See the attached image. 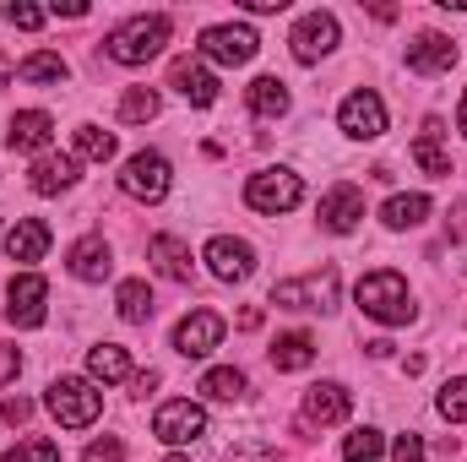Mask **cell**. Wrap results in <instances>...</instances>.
Masks as SVG:
<instances>
[{"mask_svg": "<svg viewBox=\"0 0 467 462\" xmlns=\"http://www.w3.org/2000/svg\"><path fill=\"white\" fill-rule=\"evenodd\" d=\"M353 305H358L369 321H380V327H408V321H413L408 278H402V272H391V267L364 272V278H358V289H353Z\"/></svg>", "mask_w": 467, "mask_h": 462, "instance_id": "obj_1", "label": "cell"}, {"mask_svg": "<svg viewBox=\"0 0 467 462\" xmlns=\"http://www.w3.org/2000/svg\"><path fill=\"white\" fill-rule=\"evenodd\" d=\"M169 33H174V22L169 16H130V22H119L115 33L104 38V49H109V60L119 66H147L152 55H163V44H169Z\"/></svg>", "mask_w": 467, "mask_h": 462, "instance_id": "obj_2", "label": "cell"}, {"mask_svg": "<svg viewBox=\"0 0 467 462\" xmlns=\"http://www.w3.org/2000/svg\"><path fill=\"white\" fill-rule=\"evenodd\" d=\"M44 408H49L66 430H88V425L104 414V392H99L93 381H82V375H60V381H49Z\"/></svg>", "mask_w": 467, "mask_h": 462, "instance_id": "obj_3", "label": "cell"}, {"mask_svg": "<svg viewBox=\"0 0 467 462\" xmlns=\"http://www.w3.org/2000/svg\"><path fill=\"white\" fill-rule=\"evenodd\" d=\"M337 289H343L337 267H321V272L272 283V305H277V310H321V316H327V310H337Z\"/></svg>", "mask_w": 467, "mask_h": 462, "instance_id": "obj_4", "label": "cell"}, {"mask_svg": "<svg viewBox=\"0 0 467 462\" xmlns=\"http://www.w3.org/2000/svg\"><path fill=\"white\" fill-rule=\"evenodd\" d=\"M169 185H174V169H169V158H163V152H152V147L130 152V158H125V169H119V191H125L130 202H163V196H169Z\"/></svg>", "mask_w": 467, "mask_h": 462, "instance_id": "obj_5", "label": "cell"}, {"mask_svg": "<svg viewBox=\"0 0 467 462\" xmlns=\"http://www.w3.org/2000/svg\"><path fill=\"white\" fill-rule=\"evenodd\" d=\"M244 202H250L255 213H266V218H277V213H294V207L305 202V180H299L294 169H261V174H250V185H244Z\"/></svg>", "mask_w": 467, "mask_h": 462, "instance_id": "obj_6", "label": "cell"}, {"mask_svg": "<svg viewBox=\"0 0 467 462\" xmlns=\"http://www.w3.org/2000/svg\"><path fill=\"white\" fill-rule=\"evenodd\" d=\"M202 60H213V66H250L255 60V49H261V38H255V27H244V22H213V27H202Z\"/></svg>", "mask_w": 467, "mask_h": 462, "instance_id": "obj_7", "label": "cell"}, {"mask_svg": "<svg viewBox=\"0 0 467 462\" xmlns=\"http://www.w3.org/2000/svg\"><path fill=\"white\" fill-rule=\"evenodd\" d=\"M337 38H343V27H337L332 11H305L294 22V33H288V49H294L299 66H316V60H327L337 49Z\"/></svg>", "mask_w": 467, "mask_h": 462, "instance_id": "obj_8", "label": "cell"}, {"mask_svg": "<svg viewBox=\"0 0 467 462\" xmlns=\"http://www.w3.org/2000/svg\"><path fill=\"white\" fill-rule=\"evenodd\" d=\"M152 436H158L163 446H191V441L207 436V408L191 403V397H169V403L152 414Z\"/></svg>", "mask_w": 467, "mask_h": 462, "instance_id": "obj_9", "label": "cell"}, {"mask_svg": "<svg viewBox=\"0 0 467 462\" xmlns=\"http://www.w3.org/2000/svg\"><path fill=\"white\" fill-rule=\"evenodd\" d=\"M5 316H11V327H44V316H49V283L38 272H16L11 294H5Z\"/></svg>", "mask_w": 467, "mask_h": 462, "instance_id": "obj_10", "label": "cell"}, {"mask_svg": "<svg viewBox=\"0 0 467 462\" xmlns=\"http://www.w3.org/2000/svg\"><path fill=\"white\" fill-rule=\"evenodd\" d=\"M202 261H207V272H213L218 283H244V278L255 272V250H250L244 239H234V234H218V239H207Z\"/></svg>", "mask_w": 467, "mask_h": 462, "instance_id": "obj_11", "label": "cell"}, {"mask_svg": "<svg viewBox=\"0 0 467 462\" xmlns=\"http://www.w3.org/2000/svg\"><path fill=\"white\" fill-rule=\"evenodd\" d=\"M337 125L348 131L353 142H375V136H386V104H380V93H369V88L348 93L343 110H337Z\"/></svg>", "mask_w": 467, "mask_h": 462, "instance_id": "obj_12", "label": "cell"}, {"mask_svg": "<svg viewBox=\"0 0 467 462\" xmlns=\"http://www.w3.org/2000/svg\"><path fill=\"white\" fill-rule=\"evenodd\" d=\"M223 332H229V321H223L218 310H191V316L174 327V348H180L185 359H207L213 348L223 343Z\"/></svg>", "mask_w": 467, "mask_h": 462, "instance_id": "obj_13", "label": "cell"}, {"mask_svg": "<svg viewBox=\"0 0 467 462\" xmlns=\"http://www.w3.org/2000/svg\"><path fill=\"white\" fill-rule=\"evenodd\" d=\"M169 88L185 99V104H196V110H213L218 104V77H213V66L207 60H174L169 66Z\"/></svg>", "mask_w": 467, "mask_h": 462, "instance_id": "obj_14", "label": "cell"}, {"mask_svg": "<svg viewBox=\"0 0 467 462\" xmlns=\"http://www.w3.org/2000/svg\"><path fill=\"white\" fill-rule=\"evenodd\" d=\"M66 267H71V278H82V283H104V278L115 272V250H109L104 234H82V239L66 250Z\"/></svg>", "mask_w": 467, "mask_h": 462, "instance_id": "obj_15", "label": "cell"}, {"mask_svg": "<svg viewBox=\"0 0 467 462\" xmlns=\"http://www.w3.org/2000/svg\"><path fill=\"white\" fill-rule=\"evenodd\" d=\"M353 408L348 386L343 381H321V386H310L305 392V425H316V430H332V425H343Z\"/></svg>", "mask_w": 467, "mask_h": 462, "instance_id": "obj_16", "label": "cell"}, {"mask_svg": "<svg viewBox=\"0 0 467 462\" xmlns=\"http://www.w3.org/2000/svg\"><path fill=\"white\" fill-rule=\"evenodd\" d=\"M364 218V191L358 185H332L321 196V229L327 234H353Z\"/></svg>", "mask_w": 467, "mask_h": 462, "instance_id": "obj_17", "label": "cell"}, {"mask_svg": "<svg viewBox=\"0 0 467 462\" xmlns=\"http://www.w3.org/2000/svg\"><path fill=\"white\" fill-rule=\"evenodd\" d=\"M451 66H457V44H451L446 33H419V38L408 44V71L441 77V71H451Z\"/></svg>", "mask_w": 467, "mask_h": 462, "instance_id": "obj_18", "label": "cell"}, {"mask_svg": "<svg viewBox=\"0 0 467 462\" xmlns=\"http://www.w3.org/2000/svg\"><path fill=\"white\" fill-rule=\"evenodd\" d=\"M77 169H82V158H77V152H44V158L33 163L27 185H33L38 196H60V191H71V185H77Z\"/></svg>", "mask_w": 467, "mask_h": 462, "instance_id": "obj_19", "label": "cell"}, {"mask_svg": "<svg viewBox=\"0 0 467 462\" xmlns=\"http://www.w3.org/2000/svg\"><path fill=\"white\" fill-rule=\"evenodd\" d=\"M44 250H49V224H44V218H16V224L5 229V256H11V261L33 267V261H44Z\"/></svg>", "mask_w": 467, "mask_h": 462, "instance_id": "obj_20", "label": "cell"}, {"mask_svg": "<svg viewBox=\"0 0 467 462\" xmlns=\"http://www.w3.org/2000/svg\"><path fill=\"white\" fill-rule=\"evenodd\" d=\"M147 261H152L169 283H191V245H185L180 234H152Z\"/></svg>", "mask_w": 467, "mask_h": 462, "instance_id": "obj_21", "label": "cell"}, {"mask_svg": "<svg viewBox=\"0 0 467 462\" xmlns=\"http://www.w3.org/2000/svg\"><path fill=\"white\" fill-rule=\"evenodd\" d=\"M5 142H11L16 152H44V147L55 142V120L44 115V110H22V115H11Z\"/></svg>", "mask_w": 467, "mask_h": 462, "instance_id": "obj_22", "label": "cell"}, {"mask_svg": "<svg viewBox=\"0 0 467 462\" xmlns=\"http://www.w3.org/2000/svg\"><path fill=\"white\" fill-rule=\"evenodd\" d=\"M130 375H136V370H130V353L119 343L88 348V381H93V386H99V381H104V386H119V381H130Z\"/></svg>", "mask_w": 467, "mask_h": 462, "instance_id": "obj_23", "label": "cell"}, {"mask_svg": "<svg viewBox=\"0 0 467 462\" xmlns=\"http://www.w3.org/2000/svg\"><path fill=\"white\" fill-rule=\"evenodd\" d=\"M413 163H419L424 174H435V180L451 174V152L441 147V120H424V131H419V142H413Z\"/></svg>", "mask_w": 467, "mask_h": 462, "instance_id": "obj_24", "label": "cell"}, {"mask_svg": "<svg viewBox=\"0 0 467 462\" xmlns=\"http://www.w3.org/2000/svg\"><path fill=\"white\" fill-rule=\"evenodd\" d=\"M430 213H435V207H430V196H424V191H397V196L380 207L386 229H419Z\"/></svg>", "mask_w": 467, "mask_h": 462, "instance_id": "obj_25", "label": "cell"}, {"mask_svg": "<svg viewBox=\"0 0 467 462\" xmlns=\"http://www.w3.org/2000/svg\"><path fill=\"white\" fill-rule=\"evenodd\" d=\"M272 364H277L283 375L310 370V364H316V338H310V332H283V338L272 343Z\"/></svg>", "mask_w": 467, "mask_h": 462, "instance_id": "obj_26", "label": "cell"}, {"mask_svg": "<svg viewBox=\"0 0 467 462\" xmlns=\"http://www.w3.org/2000/svg\"><path fill=\"white\" fill-rule=\"evenodd\" d=\"M244 99H250V115L255 120H283L288 115V88H283L277 77H255Z\"/></svg>", "mask_w": 467, "mask_h": 462, "instance_id": "obj_27", "label": "cell"}, {"mask_svg": "<svg viewBox=\"0 0 467 462\" xmlns=\"http://www.w3.org/2000/svg\"><path fill=\"white\" fill-rule=\"evenodd\" d=\"M115 310H119V321H130V327L152 321V289H147L141 278H125L115 289Z\"/></svg>", "mask_w": 467, "mask_h": 462, "instance_id": "obj_28", "label": "cell"}, {"mask_svg": "<svg viewBox=\"0 0 467 462\" xmlns=\"http://www.w3.org/2000/svg\"><path fill=\"white\" fill-rule=\"evenodd\" d=\"M16 77H22V82H49V88H60V82L71 77V66H66L55 49H33V55L16 66Z\"/></svg>", "mask_w": 467, "mask_h": 462, "instance_id": "obj_29", "label": "cell"}, {"mask_svg": "<svg viewBox=\"0 0 467 462\" xmlns=\"http://www.w3.org/2000/svg\"><path fill=\"white\" fill-rule=\"evenodd\" d=\"M71 147H77V158H88V163H109V158L119 152L115 131H104V125H77Z\"/></svg>", "mask_w": 467, "mask_h": 462, "instance_id": "obj_30", "label": "cell"}, {"mask_svg": "<svg viewBox=\"0 0 467 462\" xmlns=\"http://www.w3.org/2000/svg\"><path fill=\"white\" fill-rule=\"evenodd\" d=\"M380 452H386V436L375 425H358L343 441V462H380Z\"/></svg>", "mask_w": 467, "mask_h": 462, "instance_id": "obj_31", "label": "cell"}, {"mask_svg": "<svg viewBox=\"0 0 467 462\" xmlns=\"http://www.w3.org/2000/svg\"><path fill=\"white\" fill-rule=\"evenodd\" d=\"M202 392H207L213 403H234V397H244V370H234V364L207 370V375H202Z\"/></svg>", "mask_w": 467, "mask_h": 462, "instance_id": "obj_32", "label": "cell"}, {"mask_svg": "<svg viewBox=\"0 0 467 462\" xmlns=\"http://www.w3.org/2000/svg\"><path fill=\"white\" fill-rule=\"evenodd\" d=\"M435 408H441V419H451V425H467V375H451V381L441 386Z\"/></svg>", "mask_w": 467, "mask_h": 462, "instance_id": "obj_33", "label": "cell"}, {"mask_svg": "<svg viewBox=\"0 0 467 462\" xmlns=\"http://www.w3.org/2000/svg\"><path fill=\"white\" fill-rule=\"evenodd\" d=\"M158 115V93L152 88H130L125 99H119V120L125 125H141V120H152Z\"/></svg>", "mask_w": 467, "mask_h": 462, "instance_id": "obj_34", "label": "cell"}, {"mask_svg": "<svg viewBox=\"0 0 467 462\" xmlns=\"http://www.w3.org/2000/svg\"><path fill=\"white\" fill-rule=\"evenodd\" d=\"M0 462H60V446L44 441V436H33V441H16L11 452H0Z\"/></svg>", "mask_w": 467, "mask_h": 462, "instance_id": "obj_35", "label": "cell"}, {"mask_svg": "<svg viewBox=\"0 0 467 462\" xmlns=\"http://www.w3.org/2000/svg\"><path fill=\"white\" fill-rule=\"evenodd\" d=\"M5 16H11V22H16V27H22V33H38V27H44V22H49V11H44V5H11V11H5Z\"/></svg>", "mask_w": 467, "mask_h": 462, "instance_id": "obj_36", "label": "cell"}, {"mask_svg": "<svg viewBox=\"0 0 467 462\" xmlns=\"http://www.w3.org/2000/svg\"><path fill=\"white\" fill-rule=\"evenodd\" d=\"M82 462H125V446H119L115 436H104V441H93V446L82 452Z\"/></svg>", "mask_w": 467, "mask_h": 462, "instance_id": "obj_37", "label": "cell"}, {"mask_svg": "<svg viewBox=\"0 0 467 462\" xmlns=\"http://www.w3.org/2000/svg\"><path fill=\"white\" fill-rule=\"evenodd\" d=\"M391 462H424V441H419V436H397Z\"/></svg>", "mask_w": 467, "mask_h": 462, "instance_id": "obj_38", "label": "cell"}, {"mask_svg": "<svg viewBox=\"0 0 467 462\" xmlns=\"http://www.w3.org/2000/svg\"><path fill=\"white\" fill-rule=\"evenodd\" d=\"M27 414H33V403H27V397H5V403H0V419H5V425H22Z\"/></svg>", "mask_w": 467, "mask_h": 462, "instance_id": "obj_39", "label": "cell"}, {"mask_svg": "<svg viewBox=\"0 0 467 462\" xmlns=\"http://www.w3.org/2000/svg\"><path fill=\"white\" fill-rule=\"evenodd\" d=\"M16 370H22V353L0 343V386H5V381H16Z\"/></svg>", "mask_w": 467, "mask_h": 462, "instance_id": "obj_40", "label": "cell"}, {"mask_svg": "<svg viewBox=\"0 0 467 462\" xmlns=\"http://www.w3.org/2000/svg\"><path fill=\"white\" fill-rule=\"evenodd\" d=\"M288 0H244V11H283Z\"/></svg>", "mask_w": 467, "mask_h": 462, "instance_id": "obj_41", "label": "cell"}, {"mask_svg": "<svg viewBox=\"0 0 467 462\" xmlns=\"http://www.w3.org/2000/svg\"><path fill=\"white\" fill-rule=\"evenodd\" d=\"M130 386H136V392H152V386H158V375H152V370H141V375H130Z\"/></svg>", "mask_w": 467, "mask_h": 462, "instance_id": "obj_42", "label": "cell"}, {"mask_svg": "<svg viewBox=\"0 0 467 462\" xmlns=\"http://www.w3.org/2000/svg\"><path fill=\"white\" fill-rule=\"evenodd\" d=\"M11 71H16V66H11V60H5V49H0V88L11 82Z\"/></svg>", "mask_w": 467, "mask_h": 462, "instance_id": "obj_43", "label": "cell"}, {"mask_svg": "<svg viewBox=\"0 0 467 462\" xmlns=\"http://www.w3.org/2000/svg\"><path fill=\"white\" fill-rule=\"evenodd\" d=\"M457 125H462V136H467V93H462V110H457Z\"/></svg>", "mask_w": 467, "mask_h": 462, "instance_id": "obj_44", "label": "cell"}, {"mask_svg": "<svg viewBox=\"0 0 467 462\" xmlns=\"http://www.w3.org/2000/svg\"><path fill=\"white\" fill-rule=\"evenodd\" d=\"M163 462H191V457H163Z\"/></svg>", "mask_w": 467, "mask_h": 462, "instance_id": "obj_45", "label": "cell"}]
</instances>
